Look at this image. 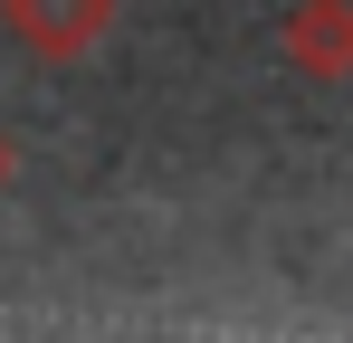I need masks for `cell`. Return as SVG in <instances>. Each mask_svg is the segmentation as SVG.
<instances>
[{"mask_svg": "<svg viewBox=\"0 0 353 343\" xmlns=\"http://www.w3.org/2000/svg\"><path fill=\"white\" fill-rule=\"evenodd\" d=\"M0 29L29 57H86L115 29V0H0Z\"/></svg>", "mask_w": 353, "mask_h": 343, "instance_id": "obj_1", "label": "cell"}, {"mask_svg": "<svg viewBox=\"0 0 353 343\" xmlns=\"http://www.w3.org/2000/svg\"><path fill=\"white\" fill-rule=\"evenodd\" d=\"M287 57L305 76H353V0H296L287 10Z\"/></svg>", "mask_w": 353, "mask_h": 343, "instance_id": "obj_2", "label": "cell"}, {"mask_svg": "<svg viewBox=\"0 0 353 343\" xmlns=\"http://www.w3.org/2000/svg\"><path fill=\"white\" fill-rule=\"evenodd\" d=\"M10 172H19V153H10V134H0V191H10Z\"/></svg>", "mask_w": 353, "mask_h": 343, "instance_id": "obj_3", "label": "cell"}]
</instances>
